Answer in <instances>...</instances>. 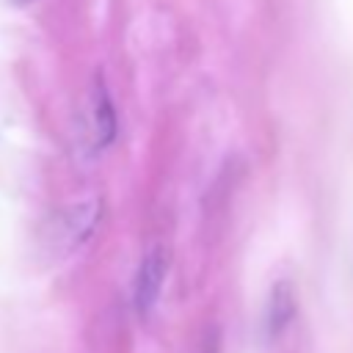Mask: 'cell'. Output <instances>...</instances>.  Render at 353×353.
Returning <instances> with one entry per match:
<instances>
[{"mask_svg": "<svg viewBox=\"0 0 353 353\" xmlns=\"http://www.w3.org/2000/svg\"><path fill=\"white\" fill-rule=\"evenodd\" d=\"M102 221V201L97 196L72 201L61 207L44 226L41 245L52 259H66L74 256L80 248L91 243Z\"/></svg>", "mask_w": 353, "mask_h": 353, "instance_id": "1", "label": "cell"}, {"mask_svg": "<svg viewBox=\"0 0 353 353\" xmlns=\"http://www.w3.org/2000/svg\"><path fill=\"white\" fill-rule=\"evenodd\" d=\"M83 138L91 152H102L116 138V110L110 102V94L105 91V83L97 77L83 108Z\"/></svg>", "mask_w": 353, "mask_h": 353, "instance_id": "2", "label": "cell"}, {"mask_svg": "<svg viewBox=\"0 0 353 353\" xmlns=\"http://www.w3.org/2000/svg\"><path fill=\"white\" fill-rule=\"evenodd\" d=\"M165 270H168V254L163 245H152L138 270H135V281H132V303L138 314H149L160 298L163 281H165Z\"/></svg>", "mask_w": 353, "mask_h": 353, "instance_id": "3", "label": "cell"}, {"mask_svg": "<svg viewBox=\"0 0 353 353\" xmlns=\"http://www.w3.org/2000/svg\"><path fill=\"white\" fill-rule=\"evenodd\" d=\"M295 312H298V295H295V287L281 279L270 287L268 292V301H265V314H262V325H265V336L268 339H279L295 320Z\"/></svg>", "mask_w": 353, "mask_h": 353, "instance_id": "4", "label": "cell"}, {"mask_svg": "<svg viewBox=\"0 0 353 353\" xmlns=\"http://www.w3.org/2000/svg\"><path fill=\"white\" fill-rule=\"evenodd\" d=\"M14 3H33V0H14Z\"/></svg>", "mask_w": 353, "mask_h": 353, "instance_id": "5", "label": "cell"}]
</instances>
